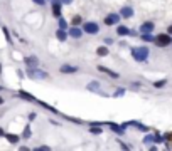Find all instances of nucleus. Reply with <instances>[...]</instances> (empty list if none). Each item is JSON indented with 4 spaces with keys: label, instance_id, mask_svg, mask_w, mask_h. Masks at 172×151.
Returning <instances> with one entry per match:
<instances>
[{
    "label": "nucleus",
    "instance_id": "nucleus-1",
    "mask_svg": "<svg viewBox=\"0 0 172 151\" xmlns=\"http://www.w3.org/2000/svg\"><path fill=\"white\" fill-rule=\"evenodd\" d=\"M149 55H150L149 47H133L132 49V57L135 59L137 62H147Z\"/></svg>",
    "mask_w": 172,
    "mask_h": 151
},
{
    "label": "nucleus",
    "instance_id": "nucleus-2",
    "mask_svg": "<svg viewBox=\"0 0 172 151\" xmlns=\"http://www.w3.org/2000/svg\"><path fill=\"white\" fill-rule=\"evenodd\" d=\"M27 76H29L30 79H47V72L40 71L37 67H29L27 69Z\"/></svg>",
    "mask_w": 172,
    "mask_h": 151
},
{
    "label": "nucleus",
    "instance_id": "nucleus-3",
    "mask_svg": "<svg viewBox=\"0 0 172 151\" xmlns=\"http://www.w3.org/2000/svg\"><path fill=\"white\" fill-rule=\"evenodd\" d=\"M155 44H157L159 47H167V45H172V37L170 34H159L157 37H155Z\"/></svg>",
    "mask_w": 172,
    "mask_h": 151
},
{
    "label": "nucleus",
    "instance_id": "nucleus-4",
    "mask_svg": "<svg viewBox=\"0 0 172 151\" xmlns=\"http://www.w3.org/2000/svg\"><path fill=\"white\" fill-rule=\"evenodd\" d=\"M83 30H84V34H90V35H96V34L100 32V25L96 24V22H86V24L83 25Z\"/></svg>",
    "mask_w": 172,
    "mask_h": 151
},
{
    "label": "nucleus",
    "instance_id": "nucleus-5",
    "mask_svg": "<svg viewBox=\"0 0 172 151\" xmlns=\"http://www.w3.org/2000/svg\"><path fill=\"white\" fill-rule=\"evenodd\" d=\"M78 71H79L78 65H69V64H62L61 67H59V72H61V74H76Z\"/></svg>",
    "mask_w": 172,
    "mask_h": 151
},
{
    "label": "nucleus",
    "instance_id": "nucleus-6",
    "mask_svg": "<svg viewBox=\"0 0 172 151\" xmlns=\"http://www.w3.org/2000/svg\"><path fill=\"white\" fill-rule=\"evenodd\" d=\"M120 17H121L120 14H108L105 17V24L106 25H117L120 22Z\"/></svg>",
    "mask_w": 172,
    "mask_h": 151
},
{
    "label": "nucleus",
    "instance_id": "nucleus-7",
    "mask_svg": "<svg viewBox=\"0 0 172 151\" xmlns=\"http://www.w3.org/2000/svg\"><path fill=\"white\" fill-rule=\"evenodd\" d=\"M105 126H108L111 131H115L117 134H123L125 133V129L121 128V124H117V122H111V121H106L105 122Z\"/></svg>",
    "mask_w": 172,
    "mask_h": 151
},
{
    "label": "nucleus",
    "instance_id": "nucleus-8",
    "mask_svg": "<svg viewBox=\"0 0 172 151\" xmlns=\"http://www.w3.org/2000/svg\"><path fill=\"white\" fill-rule=\"evenodd\" d=\"M51 4H52V15H54V17H61V5H62V2L61 0H51Z\"/></svg>",
    "mask_w": 172,
    "mask_h": 151
},
{
    "label": "nucleus",
    "instance_id": "nucleus-9",
    "mask_svg": "<svg viewBox=\"0 0 172 151\" xmlns=\"http://www.w3.org/2000/svg\"><path fill=\"white\" fill-rule=\"evenodd\" d=\"M98 71H100V72H105L106 76H110L111 79H118V77H120V74H118V72L111 71V69L105 67V65H98Z\"/></svg>",
    "mask_w": 172,
    "mask_h": 151
},
{
    "label": "nucleus",
    "instance_id": "nucleus-10",
    "mask_svg": "<svg viewBox=\"0 0 172 151\" xmlns=\"http://www.w3.org/2000/svg\"><path fill=\"white\" fill-rule=\"evenodd\" d=\"M154 29H155L154 22H143V24L140 25V32L142 34H149V32H152Z\"/></svg>",
    "mask_w": 172,
    "mask_h": 151
},
{
    "label": "nucleus",
    "instance_id": "nucleus-11",
    "mask_svg": "<svg viewBox=\"0 0 172 151\" xmlns=\"http://www.w3.org/2000/svg\"><path fill=\"white\" fill-rule=\"evenodd\" d=\"M120 15L123 18H132L133 17V7H128V5L127 7H121L120 8Z\"/></svg>",
    "mask_w": 172,
    "mask_h": 151
},
{
    "label": "nucleus",
    "instance_id": "nucleus-12",
    "mask_svg": "<svg viewBox=\"0 0 172 151\" xmlns=\"http://www.w3.org/2000/svg\"><path fill=\"white\" fill-rule=\"evenodd\" d=\"M24 62H26L27 67H37L39 65V59L36 57V55H29V57L24 59Z\"/></svg>",
    "mask_w": 172,
    "mask_h": 151
},
{
    "label": "nucleus",
    "instance_id": "nucleus-13",
    "mask_svg": "<svg viewBox=\"0 0 172 151\" xmlns=\"http://www.w3.org/2000/svg\"><path fill=\"white\" fill-rule=\"evenodd\" d=\"M68 32H69V35H71V37H74V39H79V37L83 35L84 30H81L79 27H78V25H73V27H71V29L68 30Z\"/></svg>",
    "mask_w": 172,
    "mask_h": 151
},
{
    "label": "nucleus",
    "instance_id": "nucleus-14",
    "mask_svg": "<svg viewBox=\"0 0 172 151\" xmlns=\"http://www.w3.org/2000/svg\"><path fill=\"white\" fill-rule=\"evenodd\" d=\"M117 34L120 37H125V35H132V30L128 29V27H125V25H118L117 27Z\"/></svg>",
    "mask_w": 172,
    "mask_h": 151
},
{
    "label": "nucleus",
    "instance_id": "nucleus-15",
    "mask_svg": "<svg viewBox=\"0 0 172 151\" xmlns=\"http://www.w3.org/2000/svg\"><path fill=\"white\" fill-rule=\"evenodd\" d=\"M68 35H69V32H66L64 29H58L56 30V37H58V40H61V42H64V40L68 39Z\"/></svg>",
    "mask_w": 172,
    "mask_h": 151
},
{
    "label": "nucleus",
    "instance_id": "nucleus-16",
    "mask_svg": "<svg viewBox=\"0 0 172 151\" xmlns=\"http://www.w3.org/2000/svg\"><path fill=\"white\" fill-rule=\"evenodd\" d=\"M88 91H95V92H100V94H105V92H101L100 91V82L98 81H91V82H88Z\"/></svg>",
    "mask_w": 172,
    "mask_h": 151
},
{
    "label": "nucleus",
    "instance_id": "nucleus-17",
    "mask_svg": "<svg viewBox=\"0 0 172 151\" xmlns=\"http://www.w3.org/2000/svg\"><path fill=\"white\" fill-rule=\"evenodd\" d=\"M19 96L22 97V99H27V101H30V102H37V99L32 96V94H29V92H26V91H19Z\"/></svg>",
    "mask_w": 172,
    "mask_h": 151
},
{
    "label": "nucleus",
    "instance_id": "nucleus-18",
    "mask_svg": "<svg viewBox=\"0 0 172 151\" xmlns=\"http://www.w3.org/2000/svg\"><path fill=\"white\" fill-rule=\"evenodd\" d=\"M108 52H110V50H108V47H105V45H100L98 49H96V55H98V57H106Z\"/></svg>",
    "mask_w": 172,
    "mask_h": 151
},
{
    "label": "nucleus",
    "instance_id": "nucleus-19",
    "mask_svg": "<svg viewBox=\"0 0 172 151\" xmlns=\"http://www.w3.org/2000/svg\"><path fill=\"white\" fill-rule=\"evenodd\" d=\"M5 138H7V141L10 144H17L19 141H20V138L17 136V134H9V133H5Z\"/></svg>",
    "mask_w": 172,
    "mask_h": 151
},
{
    "label": "nucleus",
    "instance_id": "nucleus-20",
    "mask_svg": "<svg viewBox=\"0 0 172 151\" xmlns=\"http://www.w3.org/2000/svg\"><path fill=\"white\" fill-rule=\"evenodd\" d=\"M150 143H157V141H155V134H147V133H145L143 144H150Z\"/></svg>",
    "mask_w": 172,
    "mask_h": 151
},
{
    "label": "nucleus",
    "instance_id": "nucleus-21",
    "mask_svg": "<svg viewBox=\"0 0 172 151\" xmlns=\"http://www.w3.org/2000/svg\"><path fill=\"white\" fill-rule=\"evenodd\" d=\"M142 40H145V42H155V37L152 35V32H149V34H142Z\"/></svg>",
    "mask_w": 172,
    "mask_h": 151
},
{
    "label": "nucleus",
    "instance_id": "nucleus-22",
    "mask_svg": "<svg viewBox=\"0 0 172 151\" xmlns=\"http://www.w3.org/2000/svg\"><path fill=\"white\" fill-rule=\"evenodd\" d=\"M58 24H59V29H64V30L68 29V22L62 17H58Z\"/></svg>",
    "mask_w": 172,
    "mask_h": 151
},
{
    "label": "nucleus",
    "instance_id": "nucleus-23",
    "mask_svg": "<svg viewBox=\"0 0 172 151\" xmlns=\"http://www.w3.org/2000/svg\"><path fill=\"white\" fill-rule=\"evenodd\" d=\"M2 32H4V35H5V39H7V42L12 44V37H10V32H9L7 27H2Z\"/></svg>",
    "mask_w": 172,
    "mask_h": 151
},
{
    "label": "nucleus",
    "instance_id": "nucleus-24",
    "mask_svg": "<svg viewBox=\"0 0 172 151\" xmlns=\"http://www.w3.org/2000/svg\"><path fill=\"white\" fill-rule=\"evenodd\" d=\"M101 128H96V124H91V128H90V133H93V134H101Z\"/></svg>",
    "mask_w": 172,
    "mask_h": 151
},
{
    "label": "nucleus",
    "instance_id": "nucleus-25",
    "mask_svg": "<svg viewBox=\"0 0 172 151\" xmlns=\"http://www.w3.org/2000/svg\"><path fill=\"white\" fill-rule=\"evenodd\" d=\"M165 84H167V81H165V79H162V81H155V82H154V87H155V89H160V87H164V86H165Z\"/></svg>",
    "mask_w": 172,
    "mask_h": 151
},
{
    "label": "nucleus",
    "instance_id": "nucleus-26",
    "mask_svg": "<svg viewBox=\"0 0 172 151\" xmlns=\"http://www.w3.org/2000/svg\"><path fill=\"white\" fill-rule=\"evenodd\" d=\"M22 138H24V139H29V138H30V126H26V128H24Z\"/></svg>",
    "mask_w": 172,
    "mask_h": 151
},
{
    "label": "nucleus",
    "instance_id": "nucleus-27",
    "mask_svg": "<svg viewBox=\"0 0 172 151\" xmlns=\"http://www.w3.org/2000/svg\"><path fill=\"white\" fill-rule=\"evenodd\" d=\"M73 25H79L81 22H83V18H81V15H76V17H73Z\"/></svg>",
    "mask_w": 172,
    "mask_h": 151
},
{
    "label": "nucleus",
    "instance_id": "nucleus-28",
    "mask_svg": "<svg viewBox=\"0 0 172 151\" xmlns=\"http://www.w3.org/2000/svg\"><path fill=\"white\" fill-rule=\"evenodd\" d=\"M164 136H165V143H172V131L167 134H164Z\"/></svg>",
    "mask_w": 172,
    "mask_h": 151
},
{
    "label": "nucleus",
    "instance_id": "nucleus-29",
    "mask_svg": "<svg viewBox=\"0 0 172 151\" xmlns=\"http://www.w3.org/2000/svg\"><path fill=\"white\" fill-rule=\"evenodd\" d=\"M123 94H125V89H118V91H115L113 96H115V97H118V96H123Z\"/></svg>",
    "mask_w": 172,
    "mask_h": 151
},
{
    "label": "nucleus",
    "instance_id": "nucleus-30",
    "mask_svg": "<svg viewBox=\"0 0 172 151\" xmlns=\"http://www.w3.org/2000/svg\"><path fill=\"white\" fill-rule=\"evenodd\" d=\"M51 148L49 146H39V148H36V151H49Z\"/></svg>",
    "mask_w": 172,
    "mask_h": 151
},
{
    "label": "nucleus",
    "instance_id": "nucleus-31",
    "mask_svg": "<svg viewBox=\"0 0 172 151\" xmlns=\"http://www.w3.org/2000/svg\"><path fill=\"white\" fill-rule=\"evenodd\" d=\"M34 4H37V5H40V7H42V5H46V0H32Z\"/></svg>",
    "mask_w": 172,
    "mask_h": 151
},
{
    "label": "nucleus",
    "instance_id": "nucleus-32",
    "mask_svg": "<svg viewBox=\"0 0 172 151\" xmlns=\"http://www.w3.org/2000/svg\"><path fill=\"white\" fill-rule=\"evenodd\" d=\"M36 112H30V114H29V121H34V119H36Z\"/></svg>",
    "mask_w": 172,
    "mask_h": 151
},
{
    "label": "nucleus",
    "instance_id": "nucleus-33",
    "mask_svg": "<svg viewBox=\"0 0 172 151\" xmlns=\"http://www.w3.org/2000/svg\"><path fill=\"white\" fill-rule=\"evenodd\" d=\"M132 87H135V89H139V87H140V82H132Z\"/></svg>",
    "mask_w": 172,
    "mask_h": 151
},
{
    "label": "nucleus",
    "instance_id": "nucleus-34",
    "mask_svg": "<svg viewBox=\"0 0 172 151\" xmlns=\"http://www.w3.org/2000/svg\"><path fill=\"white\" fill-rule=\"evenodd\" d=\"M62 4H66V5H69V4H73V0H61Z\"/></svg>",
    "mask_w": 172,
    "mask_h": 151
},
{
    "label": "nucleus",
    "instance_id": "nucleus-35",
    "mask_svg": "<svg viewBox=\"0 0 172 151\" xmlns=\"http://www.w3.org/2000/svg\"><path fill=\"white\" fill-rule=\"evenodd\" d=\"M111 42H113V39H105V44H106V45H110Z\"/></svg>",
    "mask_w": 172,
    "mask_h": 151
},
{
    "label": "nucleus",
    "instance_id": "nucleus-36",
    "mask_svg": "<svg viewBox=\"0 0 172 151\" xmlns=\"http://www.w3.org/2000/svg\"><path fill=\"white\" fill-rule=\"evenodd\" d=\"M0 136H5V131L2 129V128H0Z\"/></svg>",
    "mask_w": 172,
    "mask_h": 151
},
{
    "label": "nucleus",
    "instance_id": "nucleus-37",
    "mask_svg": "<svg viewBox=\"0 0 172 151\" xmlns=\"http://www.w3.org/2000/svg\"><path fill=\"white\" fill-rule=\"evenodd\" d=\"M167 32H169V34H170V35H172V25H170V27H169V29H167Z\"/></svg>",
    "mask_w": 172,
    "mask_h": 151
},
{
    "label": "nucleus",
    "instance_id": "nucleus-38",
    "mask_svg": "<svg viewBox=\"0 0 172 151\" xmlns=\"http://www.w3.org/2000/svg\"><path fill=\"white\" fill-rule=\"evenodd\" d=\"M0 104H4V97H0Z\"/></svg>",
    "mask_w": 172,
    "mask_h": 151
},
{
    "label": "nucleus",
    "instance_id": "nucleus-39",
    "mask_svg": "<svg viewBox=\"0 0 172 151\" xmlns=\"http://www.w3.org/2000/svg\"><path fill=\"white\" fill-rule=\"evenodd\" d=\"M2 89H4V87H2V86H0V91H2Z\"/></svg>",
    "mask_w": 172,
    "mask_h": 151
}]
</instances>
